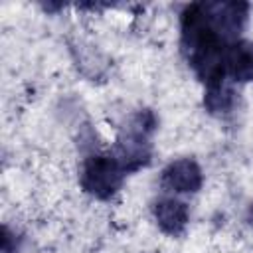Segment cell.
I'll return each instance as SVG.
<instances>
[{"instance_id": "cell-4", "label": "cell", "mask_w": 253, "mask_h": 253, "mask_svg": "<svg viewBox=\"0 0 253 253\" xmlns=\"http://www.w3.org/2000/svg\"><path fill=\"white\" fill-rule=\"evenodd\" d=\"M202 168L192 158L170 162L162 172V186L176 194H192L202 188Z\"/></svg>"}, {"instance_id": "cell-7", "label": "cell", "mask_w": 253, "mask_h": 253, "mask_svg": "<svg viewBox=\"0 0 253 253\" xmlns=\"http://www.w3.org/2000/svg\"><path fill=\"white\" fill-rule=\"evenodd\" d=\"M117 148H119L117 150V160L121 162L125 172L138 170L140 166H144L148 162L150 150H148V144L144 140V130L128 132L126 136H123L119 140Z\"/></svg>"}, {"instance_id": "cell-2", "label": "cell", "mask_w": 253, "mask_h": 253, "mask_svg": "<svg viewBox=\"0 0 253 253\" xmlns=\"http://www.w3.org/2000/svg\"><path fill=\"white\" fill-rule=\"evenodd\" d=\"M125 168L117 160V156L111 154H93L85 160L81 170V186L87 194L107 200L111 198L123 184Z\"/></svg>"}, {"instance_id": "cell-9", "label": "cell", "mask_w": 253, "mask_h": 253, "mask_svg": "<svg viewBox=\"0 0 253 253\" xmlns=\"http://www.w3.org/2000/svg\"><path fill=\"white\" fill-rule=\"evenodd\" d=\"M2 253H16V241L12 239V233L8 231V227H4L2 231Z\"/></svg>"}, {"instance_id": "cell-3", "label": "cell", "mask_w": 253, "mask_h": 253, "mask_svg": "<svg viewBox=\"0 0 253 253\" xmlns=\"http://www.w3.org/2000/svg\"><path fill=\"white\" fill-rule=\"evenodd\" d=\"M206 12H208L210 22L215 28V32L227 43H233L239 30L243 28L245 18H247V4H243V2H215V4H206Z\"/></svg>"}, {"instance_id": "cell-8", "label": "cell", "mask_w": 253, "mask_h": 253, "mask_svg": "<svg viewBox=\"0 0 253 253\" xmlns=\"http://www.w3.org/2000/svg\"><path fill=\"white\" fill-rule=\"evenodd\" d=\"M204 105L213 115L229 113L233 109V105H235V93L223 81L215 83V85H210L206 95H204Z\"/></svg>"}, {"instance_id": "cell-10", "label": "cell", "mask_w": 253, "mask_h": 253, "mask_svg": "<svg viewBox=\"0 0 253 253\" xmlns=\"http://www.w3.org/2000/svg\"><path fill=\"white\" fill-rule=\"evenodd\" d=\"M249 223L253 225V206H251V210H249Z\"/></svg>"}, {"instance_id": "cell-6", "label": "cell", "mask_w": 253, "mask_h": 253, "mask_svg": "<svg viewBox=\"0 0 253 253\" xmlns=\"http://www.w3.org/2000/svg\"><path fill=\"white\" fill-rule=\"evenodd\" d=\"M225 73L241 83L253 81V42L235 40L233 43H229Z\"/></svg>"}, {"instance_id": "cell-1", "label": "cell", "mask_w": 253, "mask_h": 253, "mask_svg": "<svg viewBox=\"0 0 253 253\" xmlns=\"http://www.w3.org/2000/svg\"><path fill=\"white\" fill-rule=\"evenodd\" d=\"M227 47L229 43L211 26L204 4H190L182 12V51L208 87L225 79Z\"/></svg>"}, {"instance_id": "cell-5", "label": "cell", "mask_w": 253, "mask_h": 253, "mask_svg": "<svg viewBox=\"0 0 253 253\" xmlns=\"http://www.w3.org/2000/svg\"><path fill=\"white\" fill-rule=\"evenodd\" d=\"M152 211L158 227L168 235H180L188 225V206L176 198H160L154 204Z\"/></svg>"}]
</instances>
